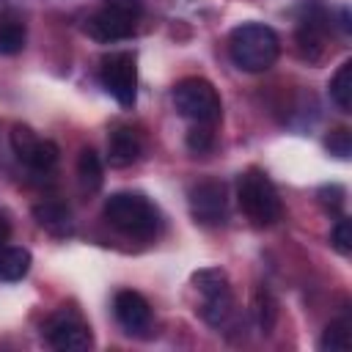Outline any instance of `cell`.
I'll return each mask as SVG.
<instances>
[{
    "label": "cell",
    "mask_w": 352,
    "mask_h": 352,
    "mask_svg": "<svg viewBox=\"0 0 352 352\" xmlns=\"http://www.w3.org/2000/svg\"><path fill=\"white\" fill-rule=\"evenodd\" d=\"M228 55L236 69L258 74L275 66L280 55V38L264 22H242L228 33Z\"/></svg>",
    "instance_id": "1"
},
{
    "label": "cell",
    "mask_w": 352,
    "mask_h": 352,
    "mask_svg": "<svg viewBox=\"0 0 352 352\" xmlns=\"http://www.w3.org/2000/svg\"><path fill=\"white\" fill-rule=\"evenodd\" d=\"M102 214L116 231H121L129 239H151L160 231V212L140 192H129V190L113 192L104 201Z\"/></svg>",
    "instance_id": "2"
},
{
    "label": "cell",
    "mask_w": 352,
    "mask_h": 352,
    "mask_svg": "<svg viewBox=\"0 0 352 352\" xmlns=\"http://www.w3.org/2000/svg\"><path fill=\"white\" fill-rule=\"evenodd\" d=\"M236 204H239L242 214L258 228L275 226L283 214L280 195H278L272 179L261 168H248L245 173H239V179H236Z\"/></svg>",
    "instance_id": "3"
},
{
    "label": "cell",
    "mask_w": 352,
    "mask_h": 352,
    "mask_svg": "<svg viewBox=\"0 0 352 352\" xmlns=\"http://www.w3.org/2000/svg\"><path fill=\"white\" fill-rule=\"evenodd\" d=\"M143 14L140 0H102V6L85 19V33L102 44L124 41L135 33Z\"/></svg>",
    "instance_id": "4"
},
{
    "label": "cell",
    "mask_w": 352,
    "mask_h": 352,
    "mask_svg": "<svg viewBox=\"0 0 352 352\" xmlns=\"http://www.w3.org/2000/svg\"><path fill=\"white\" fill-rule=\"evenodd\" d=\"M173 107L192 124H217L223 118V102L217 88L204 77H184L173 85Z\"/></svg>",
    "instance_id": "5"
},
{
    "label": "cell",
    "mask_w": 352,
    "mask_h": 352,
    "mask_svg": "<svg viewBox=\"0 0 352 352\" xmlns=\"http://www.w3.org/2000/svg\"><path fill=\"white\" fill-rule=\"evenodd\" d=\"M192 286L201 294V316L212 327H226L234 316V294L228 275L220 267H204L192 272Z\"/></svg>",
    "instance_id": "6"
},
{
    "label": "cell",
    "mask_w": 352,
    "mask_h": 352,
    "mask_svg": "<svg viewBox=\"0 0 352 352\" xmlns=\"http://www.w3.org/2000/svg\"><path fill=\"white\" fill-rule=\"evenodd\" d=\"M99 82L121 107H135V102H138V60H135V55L126 50L107 52L99 63Z\"/></svg>",
    "instance_id": "7"
},
{
    "label": "cell",
    "mask_w": 352,
    "mask_h": 352,
    "mask_svg": "<svg viewBox=\"0 0 352 352\" xmlns=\"http://www.w3.org/2000/svg\"><path fill=\"white\" fill-rule=\"evenodd\" d=\"M11 151L22 165H28L36 173H50L58 165V146L47 138H38L28 124H14L11 126Z\"/></svg>",
    "instance_id": "8"
},
{
    "label": "cell",
    "mask_w": 352,
    "mask_h": 352,
    "mask_svg": "<svg viewBox=\"0 0 352 352\" xmlns=\"http://www.w3.org/2000/svg\"><path fill=\"white\" fill-rule=\"evenodd\" d=\"M44 338L50 346H55L60 352H82V349L94 346V333H91L88 322L69 308H63L47 319Z\"/></svg>",
    "instance_id": "9"
},
{
    "label": "cell",
    "mask_w": 352,
    "mask_h": 352,
    "mask_svg": "<svg viewBox=\"0 0 352 352\" xmlns=\"http://www.w3.org/2000/svg\"><path fill=\"white\" fill-rule=\"evenodd\" d=\"M190 204V214L195 223L201 226H223L228 220V195H226V184L217 179H204L198 184L190 187L187 195Z\"/></svg>",
    "instance_id": "10"
},
{
    "label": "cell",
    "mask_w": 352,
    "mask_h": 352,
    "mask_svg": "<svg viewBox=\"0 0 352 352\" xmlns=\"http://www.w3.org/2000/svg\"><path fill=\"white\" fill-rule=\"evenodd\" d=\"M330 33V16L319 3H305L300 25H297V44L308 60H319L324 50V38Z\"/></svg>",
    "instance_id": "11"
},
{
    "label": "cell",
    "mask_w": 352,
    "mask_h": 352,
    "mask_svg": "<svg viewBox=\"0 0 352 352\" xmlns=\"http://www.w3.org/2000/svg\"><path fill=\"white\" fill-rule=\"evenodd\" d=\"M113 314H116V322L129 336H146L151 330V305L140 292H132V289L116 292Z\"/></svg>",
    "instance_id": "12"
},
{
    "label": "cell",
    "mask_w": 352,
    "mask_h": 352,
    "mask_svg": "<svg viewBox=\"0 0 352 352\" xmlns=\"http://www.w3.org/2000/svg\"><path fill=\"white\" fill-rule=\"evenodd\" d=\"M143 140L132 126H116L107 135V160L113 168H129L140 160Z\"/></svg>",
    "instance_id": "13"
},
{
    "label": "cell",
    "mask_w": 352,
    "mask_h": 352,
    "mask_svg": "<svg viewBox=\"0 0 352 352\" xmlns=\"http://www.w3.org/2000/svg\"><path fill=\"white\" fill-rule=\"evenodd\" d=\"M33 220H36L47 234H52V236H58V239H66V236L74 234L72 209H69L66 204H60V201L47 198V201H41V204H36V206H33Z\"/></svg>",
    "instance_id": "14"
},
{
    "label": "cell",
    "mask_w": 352,
    "mask_h": 352,
    "mask_svg": "<svg viewBox=\"0 0 352 352\" xmlns=\"http://www.w3.org/2000/svg\"><path fill=\"white\" fill-rule=\"evenodd\" d=\"M33 264V256L28 248H19V245H0V280L6 283H14V280H22L28 275Z\"/></svg>",
    "instance_id": "15"
},
{
    "label": "cell",
    "mask_w": 352,
    "mask_h": 352,
    "mask_svg": "<svg viewBox=\"0 0 352 352\" xmlns=\"http://www.w3.org/2000/svg\"><path fill=\"white\" fill-rule=\"evenodd\" d=\"M102 173H104V170H102L99 154H96L94 148H82L80 157H77V179H80V187H82L85 192H96V190L102 187V182H104Z\"/></svg>",
    "instance_id": "16"
},
{
    "label": "cell",
    "mask_w": 352,
    "mask_h": 352,
    "mask_svg": "<svg viewBox=\"0 0 352 352\" xmlns=\"http://www.w3.org/2000/svg\"><path fill=\"white\" fill-rule=\"evenodd\" d=\"M327 88H330V99L336 102V107L349 113L352 110V60H344L336 69V74L330 77Z\"/></svg>",
    "instance_id": "17"
},
{
    "label": "cell",
    "mask_w": 352,
    "mask_h": 352,
    "mask_svg": "<svg viewBox=\"0 0 352 352\" xmlns=\"http://www.w3.org/2000/svg\"><path fill=\"white\" fill-rule=\"evenodd\" d=\"M349 319L346 316H341V319H336V322H330L327 327H324V333H322V338H319V349H330V352H344V349H349Z\"/></svg>",
    "instance_id": "18"
},
{
    "label": "cell",
    "mask_w": 352,
    "mask_h": 352,
    "mask_svg": "<svg viewBox=\"0 0 352 352\" xmlns=\"http://www.w3.org/2000/svg\"><path fill=\"white\" fill-rule=\"evenodd\" d=\"M253 314H256V322H258L261 333H270L272 324H275V316H278V305H275V300H272V294L267 289H258L256 292Z\"/></svg>",
    "instance_id": "19"
},
{
    "label": "cell",
    "mask_w": 352,
    "mask_h": 352,
    "mask_svg": "<svg viewBox=\"0 0 352 352\" xmlns=\"http://www.w3.org/2000/svg\"><path fill=\"white\" fill-rule=\"evenodd\" d=\"M25 28L19 22H6L0 25V55H16L25 50Z\"/></svg>",
    "instance_id": "20"
},
{
    "label": "cell",
    "mask_w": 352,
    "mask_h": 352,
    "mask_svg": "<svg viewBox=\"0 0 352 352\" xmlns=\"http://www.w3.org/2000/svg\"><path fill=\"white\" fill-rule=\"evenodd\" d=\"M330 245L341 256H349L352 253V223H349V217H338L336 220V226L330 228Z\"/></svg>",
    "instance_id": "21"
},
{
    "label": "cell",
    "mask_w": 352,
    "mask_h": 352,
    "mask_svg": "<svg viewBox=\"0 0 352 352\" xmlns=\"http://www.w3.org/2000/svg\"><path fill=\"white\" fill-rule=\"evenodd\" d=\"M324 146H327V151L336 154L338 160H349V154H352V135H349V129H346V126L333 129V132L324 138Z\"/></svg>",
    "instance_id": "22"
},
{
    "label": "cell",
    "mask_w": 352,
    "mask_h": 352,
    "mask_svg": "<svg viewBox=\"0 0 352 352\" xmlns=\"http://www.w3.org/2000/svg\"><path fill=\"white\" fill-rule=\"evenodd\" d=\"M212 146H214V132H212V126L195 124V126L187 132V148H190V151L204 154V151H209Z\"/></svg>",
    "instance_id": "23"
},
{
    "label": "cell",
    "mask_w": 352,
    "mask_h": 352,
    "mask_svg": "<svg viewBox=\"0 0 352 352\" xmlns=\"http://www.w3.org/2000/svg\"><path fill=\"white\" fill-rule=\"evenodd\" d=\"M8 239H11V223L6 214H0V245H8Z\"/></svg>",
    "instance_id": "24"
}]
</instances>
